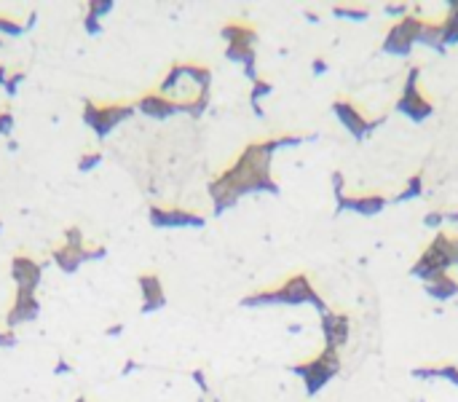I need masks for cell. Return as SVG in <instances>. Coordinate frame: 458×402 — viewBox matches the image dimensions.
I'll return each instance as SVG.
<instances>
[{
	"mask_svg": "<svg viewBox=\"0 0 458 402\" xmlns=\"http://www.w3.org/2000/svg\"><path fill=\"white\" fill-rule=\"evenodd\" d=\"M8 78H11V76H8V67H6V64H0V86H6Z\"/></svg>",
	"mask_w": 458,
	"mask_h": 402,
	"instance_id": "obj_35",
	"label": "cell"
},
{
	"mask_svg": "<svg viewBox=\"0 0 458 402\" xmlns=\"http://www.w3.org/2000/svg\"><path fill=\"white\" fill-rule=\"evenodd\" d=\"M222 38L228 40V46H252L258 35L247 24H225L222 27Z\"/></svg>",
	"mask_w": 458,
	"mask_h": 402,
	"instance_id": "obj_15",
	"label": "cell"
},
{
	"mask_svg": "<svg viewBox=\"0 0 458 402\" xmlns=\"http://www.w3.org/2000/svg\"><path fill=\"white\" fill-rule=\"evenodd\" d=\"M89 250V247H86ZM86 250H73V247H57L54 252H51V261H54V265L60 268V271H64V274H76L80 265L86 263Z\"/></svg>",
	"mask_w": 458,
	"mask_h": 402,
	"instance_id": "obj_14",
	"label": "cell"
},
{
	"mask_svg": "<svg viewBox=\"0 0 458 402\" xmlns=\"http://www.w3.org/2000/svg\"><path fill=\"white\" fill-rule=\"evenodd\" d=\"M137 367H140V365H137L134 360H126L123 362V367H121V376H129V373H134Z\"/></svg>",
	"mask_w": 458,
	"mask_h": 402,
	"instance_id": "obj_33",
	"label": "cell"
},
{
	"mask_svg": "<svg viewBox=\"0 0 458 402\" xmlns=\"http://www.w3.org/2000/svg\"><path fill=\"white\" fill-rule=\"evenodd\" d=\"M123 330H126V324H123V322H118V324H110V327L105 330V335H107V338H116V335H121Z\"/></svg>",
	"mask_w": 458,
	"mask_h": 402,
	"instance_id": "obj_31",
	"label": "cell"
},
{
	"mask_svg": "<svg viewBox=\"0 0 458 402\" xmlns=\"http://www.w3.org/2000/svg\"><path fill=\"white\" fill-rule=\"evenodd\" d=\"M271 91V83H265V80H255V91H252V105L258 107V102L263 94H268Z\"/></svg>",
	"mask_w": 458,
	"mask_h": 402,
	"instance_id": "obj_28",
	"label": "cell"
},
{
	"mask_svg": "<svg viewBox=\"0 0 458 402\" xmlns=\"http://www.w3.org/2000/svg\"><path fill=\"white\" fill-rule=\"evenodd\" d=\"M426 290H429V295H432V298H437V301H448V298H453V295L458 292V281H453L448 274H442V277L432 281Z\"/></svg>",
	"mask_w": 458,
	"mask_h": 402,
	"instance_id": "obj_16",
	"label": "cell"
},
{
	"mask_svg": "<svg viewBox=\"0 0 458 402\" xmlns=\"http://www.w3.org/2000/svg\"><path fill=\"white\" fill-rule=\"evenodd\" d=\"M140 290H142V314H153L164 308L166 303V295H164V284L156 274H142L140 279Z\"/></svg>",
	"mask_w": 458,
	"mask_h": 402,
	"instance_id": "obj_10",
	"label": "cell"
},
{
	"mask_svg": "<svg viewBox=\"0 0 458 402\" xmlns=\"http://www.w3.org/2000/svg\"><path fill=\"white\" fill-rule=\"evenodd\" d=\"M70 373H73V367H70L67 362H64V360L57 362V367H54V376H70Z\"/></svg>",
	"mask_w": 458,
	"mask_h": 402,
	"instance_id": "obj_32",
	"label": "cell"
},
{
	"mask_svg": "<svg viewBox=\"0 0 458 402\" xmlns=\"http://www.w3.org/2000/svg\"><path fill=\"white\" fill-rule=\"evenodd\" d=\"M80 119H83V123L91 129V126L97 123V119H100V105H94V102H86V105H83V113H80Z\"/></svg>",
	"mask_w": 458,
	"mask_h": 402,
	"instance_id": "obj_24",
	"label": "cell"
},
{
	"mask_svg": "<svg viewBox=\"0 0 458 402\" xmlns=\"http://www.w3.org/2000/svg\"><path fill=\"white\" fill-rule=\"evenodd\" d=\"M191 376H193V381L201 386V392H206V378H204V373H201V370H193Z\"/></svg>",
	"mask_w": 458,
	"mask_h": 402,
	"instance_id": "obj_34",
	"label": "cell"
},
{
	"mask_svg": "<svg viewBox=\"0 0 458 402\" xmlns=\"http://www.w3.org/2000/svg\"><path fill=\"white\" fill-rule=\"evenodd\" d=\"M335 113H338V119L343 121V126H346L351 134H357V137H362L364 132H370V129L376 126V123H370V121L364 119L354 105H349V102H343V100L335 102Z\"/></svg>",
	"mask_w": 458,
	"mask_h": 402,
	"instance_id": "obj_13",
	"label": "cell"
},
{
	"mask_svg": "<svg viewBox=\"0 0 458 402\" xmlns=\"http://www.w3.org/2000/svg\"><path fill=\"white\" fill-rule=\"evenodd\" d=\"M416 80H419V70H410L407 83H405V94L397 102V110H402L405 116H410L413 121H423L426 116H432V102L421 97Z\"/></svg>",
	"mask_w": 458,
	"mask_h": 402,
	"instance_id": "obj_4",
	"label": "cell"
},
{
	"mask_svg": "<svg viewBox=\"0 0 458 402\" xmlns=\"http://www.w3.org/2000/svg\"><path fill=\"white\" fill-rule=\"evenodd\" d=\"M24 24L17 19H8V17H0V35H8V38H19L24 35Z\"/></svg>",
	"mask_w": 458,
	"mask_h": 402,
	"instance_id": "obj_20",
	"label": "cell"
},
{
	"mask_svg": "<svg viewBox=\"0 0 458 402\" xmlns=\"http://www.w3.org/2000/svg\"><path fill=\"white\" fill-rule=\"evenodd\" d=\"M21 83H24V73H14V76L8 78V83L3 86V91H6L8 97H14V94L19 91V86H21Z\"/></svg>",
	"mask_w": 458,
	"mask_h": 402,
	"instance_id": "obj_25",
	"label": "cell"
},
{
	"mask_svg": "<svg viewBox=\"0 0 458 402\" xmlns=\"http://www.w3.org/2000/svg\"><path fill=\"white\" fill-rule=\"evenodd\" d=\"M419 193H421V177H413V180H410V185H407V191H405V193H399L394 201L413 199V196H419Z\"/></svg>",
	"mask_w": 458,
	"mask_h": 402,
	"instance_id": "obj_27",
	"label": "cell"
},
{
	"mask_svg": "<svg viewBox=\"0 0 458 402\" xmlns=\"http://www.w3.org/2000/svg\"><path fill=\"white\" fill-rule=\"evenodd\" d=\"M113 0H89V6H86V14H91V17H97V19H105L110 11H113Z\"/></svg>",
	"mask_w": 458,
	"mask_h": 402,
	"instance_id": "obj_19",
	"label": "cell"
},
{
	"mask_svg": "<svg viewBox=\"0 0 458 402\" xmlns=\"http://www.w3.org/2000/svg\"><path fill=\"white\" fill-rule=\"evenodd\" d=\"M83 33H86L89 38H97V35L105 33V24H102V19H97V17L86 14V17H83Z\"/></svg>",
	"mask_w": 458,
	"mask_h": 402,
	"instance_id": "obj_22",
	"label": "cell"
},
{
	"mask_svg": "<svg viewBox=\"0 0 458 402\" xmlns=\"http://www.w3.org/2000/svg\"><path fill=\"white\" fill-rule=\"evenodd\" d=\"M102 161H105V153H100V150H91V153H83L78 159V172H94L97 166H100Z\"/></svg>",
	"mask_w": 458,
	"mask_h": 402,
	"instance_id": "obj_18",
	"label": "cell"
},
{
	"mask_svg": "<svg viewBox=\"0 0 458 402\" xmlns=\"http://www.w3.org/2000/svg\"><path fill=\"white\" fill-rule=\"evenodd\" d=\"M335 14L338 17H349V19H364L367 17V8H335Z\"/></svg>",
	"mask_w": 458,
	"mask_h": 402,
	"instance_id": "obj_26",
	"label": "cell"
},
{
	"mask_svg": "<svg viewBox=\"0 0 458 402\" xmlns=\"http://www.w3.org/2000/svg\"><path fill=\"white\" fill-rule=\"evenodd\" d=\"M322 327H324V338H327V346H324V349L338 351L340 346L349 341V330H351V324H349V320H346L343 314L324 311V322H322Z\"/></svg>",
	"mask_w": 458,
	"mask_h": 402,
	"instance_id": "obj_11",
	"label": "cell"
},
{
	"mask_svg": "<svg viewBox=\"0 0 458 402\" xmlns=\"http://www.w3.org/2000/svg\"><path fill=\"white\" fill-rule=\"evenodd\" d=\"M11 279L17 284V292H35L43 279V265L27 255H17L11 261Z\"/></svg>",
	"mask_w": 458,
	"mask_h": 402,
	"instance_id": "obj_6",
	"label": "cell"
},
{
	"mask_svg": "<svg viewBox=\"0 0 458 402\" xmlns=\"http://www.w3.org/2000/svg\"><path fill=\"white\" fill-rule=\"evenodd\" d=\"M338 365H340L338 351H333V349H324V351L319 354L317 360L298 365V367H295V373L306 378V389H308V392H319L324 383H327L330 378H333V376H335V373H338Z\"/></svg>",
	"mask_w": 458,
	"mask_h": 402,
	"instance_id": "obj_2",
	"label": "cell"
},
{
	"mask_svg": "<svg viewBox=\"0 0 458 402\" xmlns=\"http://www.w3.org/2000/svg\"><path fill=\"white\" fill-rule=\"evenodd\" d=\"M442 27H445L442 43H445V46L456 43V40H458V3H453V6H450V14H448V19L442 21Z\"/></svg>",
	"mask_w": 458,
	"mask_h": 402,
	"instance_id": "obj_17",
	"label": "cell"
},
{
	"mask_svg": "<svg viewBox=\"0 0 458 402\" xmlns=\"http://www.w3.org/2000/svg\"><path fill=\"white\" fill-rule=\"evenodd\" d=\"M0 346H3V349L17 346V335H14V330H0Z\"/></svg>",
	"mask_w": 458,
	"mask_h": 402,
	"instance_id": "obj_30",
	"label": "cell"
},
{
	"mask_svg": "<svg viewBox=\"0 0 458 402\" xmlns=\"http://www.w3.org/2000/svg\"><path fill=\"white\" fill-rule=\"evenodd\" d=\"M134 113H137L134 105H100V119H97V123H94L91 129H94V134H97L100 140H105V137L118 126L121 121L132 119Z\"/></svg>",
	"mask_w": 458,
	"mask_h": 402,
	"instance_id": "obj_8",
	"label": "cell"
},
{
	"mask_svg": "<svg viewBox=\"0 0 458 402\" xmlns=\"http://www.w3.org/2000/svg\"><path fill=\"white\" fill-rule=\"evenodd\" d=\"M107 258V247H94V250H86V263L89 261H105Z\"/></svg>",
	"mask_w": 458,
	"mask_h": 402,
	"instance_id": "obj_29",
	"label": "cell"
},
{
	"mask_svg": "<svg viewBox=\"0 0 458 402\" xmlns=\"http://www.w3.org/2000/svg\"><path fill=\"white\" fill-rule=\"evenodd\" d=\"M421 27H423V19H413V17L399 19L397 24L389 30L383 49H386L389 54H407V51L413 49V43L419 40Z\"/></svg>",
	"mask_w": 458,
	"mask_h": 402,
	"instance_id": "obj_3",
	"label": "cell"
},
{
	"mask_svg": "<svg viewBox=\"0 0 458 402\" xmlns=\"http://www.w3.org/2000/svg\"><path fill=\"white\" fill-rule=\"evenodd\" d=\"M17 129V119L11 110H0V137H11Z\"/></svg>",
	"mask_w": 458,
	"mask_h": 402,
	"instance_id": "obj_23",
	"label": "cell"
},
{
	"mask_svg": "<svg viewBox=\"0 0 458 402\" xmlns=\"http://www.w3.org/2000/svg\"><path fill=\"white\" fill-rule=\"evenodd\" d=\"M241 303H244V306H263V303H292V306H295V303H314L322 314L327 311L322 298L314 292L311 281L306 279V277H292V279H287L281 287H276V290L249 295V298H244Z\"/></svg>",
	"mask_w": 458,
	"mask_h": 402,
	"instance_id": "obj_1",
	"label": "cell"
},
{
	"mask_svg": "<svg viewBox=\"0 0 458 402\" xmlns=\"http://www.w3.org/2000/svg\"><path fill=\"white\" fill-rule=\"evenodd\" d=\"M0 231H3V222H0Z\"/></svg>",
	"mask_w": 458,
	"mask_h": 402,
	"instance_id": "obj_39",
	"label": "cell"
},
{
	"mask_svg": "<svg viewBox=\"0 0 458 402\" xmlns=\"http://www.w3.org/2000/svg\"><path fill=\"white\" fill-rule=\"evenodd\" d=\"M148 220L156 228H201L204 218L188 209H164V207H150Z\"/></svg>",
	"mask_w": 458,
	"mask_h": 402,
	"instance_id": "obj_5",
	"label": "cell"
},
{
	"mask_svg": "<svg viewBox=\"0 0 458 402\" xmlns=\"http://www.w3.org/2000/svg\"><path fill=\"white\" fill-rule=\"evenodd\" d=\"M40 314V301L35 298V292H17V301L11 306V311L6 314V324L8 330L27 324V322H35Z\"/></svg>",
	"mask_w": 458,
	"mask_h": 402,
	"instance_id": "obj_7",
	"label": "cell"
},
{
	"mask_svg": "<svg viewBox=\"0 0 458 402\" xmlns=\"http://www.w3.org/2000/svg\"><path fill=\"white\" fill-rule=\"evenodd\" d=\"M64 247H73V250H86V241H83V231H80L78 225H70L67 231H64V241H62Z\"/></svg>",
	"mask_w": 458,
	"mask_h": 402,
	"instance_id": "obj_21",
	"label": "cell"
},
{
	"mask_svg": "<svg viewBox=\"0 0 458 402\" xmlns=\"http://www.w3.org/2000/svg\"><path fill=\"white\" fill-rule=\"evenodd\" d=\"M439 220H442V215H437V212H432V215L426 218V225H439Z\"/></svg>",
	"mask_w": 458,
	"mask_h": 402,
	"instance_id": "obj_36",
	"label": "cell"
},
{
	"mask_svg": "<svg viewBox=\"0 0 458 402\" xmlns=\"http://www.w3.org/2000/svg\"><path fill=\"white\" fill-rule=\"evenodd\" d=\"M134 107H137L140 113H145V116H150V119H156V121H164V119H169V116H175V113H182L177 102L166 100V97H161V94H156V91H153V94H145Z\"/></svg>",
	"mask_w": 458,
	"mask_h": 402,
	"instance_id": "obj_12",
	"label": "cell"
},
{
	"mask_svg": "<svg viewBox=\"0 0 458 402\" xmlns=\"http://www.w3.org/2000/svg\"><path fill=\"white\" fill-rule=\"evenodd\" d=\"M314 70H317V73H322V70H324V62L317 60V64H314Z\"/></svg>",
	"mask_w": 458,
	"mask_h": 402,
	"instance_id": "obj_37",
	"label": "cell"
},
{
	"mask_svg": "<svg viewBox=\"0 0 458 402\" xmlns=\"http://www.w3.org/2000/svg\"><path fill=\"white\" fill-rule=\"evenodd\" d=\"M76 402H89V400H86V397H78V400H76Z\"/></svg>",
	"mask_w": 458,
	"mask_h": 402,
	"instance_id": "obj_38",
	"label": "cell"
},
{
	"mask_svg": "<svg viewBox=\"0 0 458 402\" xmlns=\"http://www.w3.org/2000/svg\"><path fill=\"white\" fill-rule=\"evenodd\" d=\"M383 207H386V199L380 193H364V196H346V193H340L338 196V212L354 209L357 215L370 218V215H378Z\"/></svg>",
	"mask_w": 458,
	"mask_h": 402,
	"instance_id": "obj_9",
	"label": "cell"
}]
</instances>
